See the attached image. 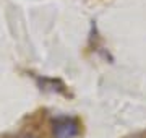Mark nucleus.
<instances>
[{"instance_id": "f257e3e1", "label": "nucleus", "mask_w": 146, "mask_h": 138, "mask_svg": "<svg viewBox=\"0 0 146 138\" xmlns=\"http://www.w3.org/2000/svg\"><path fill=\"white\" fill-rule=\"evenodd\" d=\"M52 133L55 138H75L80 133V125L72 117H60L54 120Z\"/></svg>"}]
</instances>
